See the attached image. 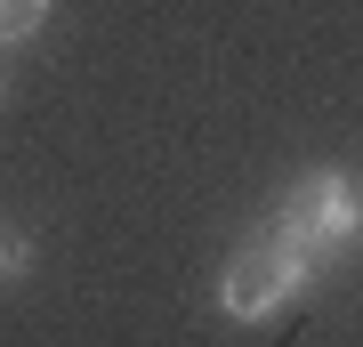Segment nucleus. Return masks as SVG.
Returning <instances> with one entry per match:
<instances>
[{"label": "nucleus", "mask_w": 363, "mask_h": 347, "mask_svg": "<svg viewBox=\"0 0 363 347\" xmlns=\"http://www.w3.org/2000/svg\"><path fill=\"white\" fill-rule=\"evenodd\" d=\"M267 234H283L315 275L347 267V258L363 250V178L355 170H307V178L274 202Z\"/></svg>", "instance_id": "obj_1"}, {"label": "nucleus", "mask_w": 363, "mask_h": 347, "mask_svg": "<svg viewBox=\"0 0 363 347\" xmlns=\"http://www.w3.org/2000/svg\"><path fill=\"white\" fill-rule=\"evenodd\" d=\"M307 291H315V267L283 243V234H250V243L218 267V315L226 323H250V331L274 323L291 299H307Z\"/></svg>", "instance_id": "obj_2"}, {"label": "nucleus", "mask_w": 363, "mask_h": 347, "mask_svg": "<svg viewBox=\"0 0 363 347\" xmlns=\"http://www.w3.org/2000/svg\"><path fill=\"white\" fill-rule=\"evenodd\" d=\"M57 0H0V49H33Z\"/></svg>", "instance_id": "obj_3"}, {"label": "nucleus", "mask_w": 363, "mask_h": 347, "mask_svg": "<svg viewBox=\"0 0 363 347\" xmlns=\"http://www.w3.org/2000/svg\"><path fill=\"white\" fill-rule=\"evenodd\" d=\"M33 267H40V243H33L25 226H9V219H0V291L33 283Z\"/></svg>", "instance_id": "obj_4"}, {"label": "nucleus", "mask_w": 363, "mask_h": 347, "mask_svg": "<svg viewBox=\"0 0 363 347\" xmlns=\"http://www.w3.org/2000/svg\"><path fill=\"white\" fill-rule=\"evenodd\" d=\"M0 105H9V81H0Z\"/></svg>", "instance_id": "obj_5"}]
</instances>
